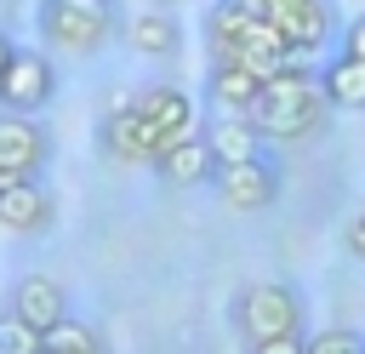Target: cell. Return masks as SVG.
Returning a JSON list of instances; mask_svg holds the SVG:
<instances>
[{
    "instance_id": "obj_18",
    "label": "cell",
    "mask_w": 365,
    "mask_h": 354,
    "mask_svg": "<svg viewBox=\"0 0 365 354\" xmlns=\"http://www.w3.org/2000/svg\"><path fill=\"white\" fill-rule=\"evenodd\" d=\"M251 23V11L240 6V0H217L211 11H205V46H211V57L217 51H228L234 40H240V29Z\"/></svg>"
},
{
    "instance_id": "obj_26",
    "label": "cell",
    "mask_w": 365,
    "mask_h": 354,
    "mask_svg": "<svg viewBox=\"0 0 365 354\" xmlns=\"http://www.w3.org/2000/svg\"><path fill=\"white\" fill-rule=\"evenodd\" d=\"M240 6H245L251 17H268V0H240Z\"/></svg>"
},
{
    "instance_id": "obj_1",
    "label": "cell",
    "mask_w": 365,
    "mask_h": 354,
    "mask_svg": "<svg viewBox=\"0 0 365 354\" xmlns=\"http://www.w3.org/2000/svg\"><path fill=\"white\" fill-rule=\"evenodd\" d=\"M245 120H251V131L262 143H308L331 120V103L319 91V69L308 57H297L291 69L268 74L262 91H257V103L245 108Z\"/></svg>"
},
{
    "instance_id": "obj_16",
    "label": "cell",
    "mask_w": 365,
    "mask_h": 354,
    "mask_svg": "<svg viewBox=\"0 0 365 354\" xmlns=\"http://www.w3.org/2000/svg\"><path fill=\"white\" fill-rule=\"evenodd\" d=\"M205 143H211L217 166H234V160H257V154H262V137L251 131L245 114H217V120L205 126Z\"/></svg>"
},
{
    "instance_id": "obj_25",
    "label": "cell",
    "mask_w": 365,
    "mask_h": 354,
    "mask_svg": "<svg viewBox=\"0 0 365 354\" xmlns=\"http://www.w3.org/2000/svg\"><path fill=\"white\" fill-rule=\"evenodd\" d=\"M11 183H23V171H11V166H0V188H11Z\"/></svg>"
},
{
    "instance_id": "obj_23",
    "label": "cell",
    "mask_w": 365,
    "mask_h": 354,
    "mask_svg": "<svg viewBox=\"0 0 365 354\" xmlns=\"http://www.w3.org/2000/svg\"><path fill=\"white\" fill-rule=\"evenodd\" d=\"M342 51H354V57H365V11L342 29Z\"/></svg>"
},
{
    "instance_id": "obj_10",
    "label": "cell",
    "mask_w": 365,
    "mask_h": 354,
    "mask_svg": "<svg viewBox=\"0 0 365 354\" xmlns=\"http://www.w3.org/2000/svg\"><path fill=\"white\" fill-rule=\"evenodd\" d=\"M97 148H103V160H114V166H148V160L160 154L154 137H148V126H143V114H137V103H120L114 114H103Z\"/></svg>"
},
{
    "instance_id": "obj_3",
    "label": "cell",
    "mask_w": 365,
    "mask_h": 354,
    "mask_svg": "<svg viewBox=\"0 0 365 354\" xmlns=\"http://www.w3.org/2000/svg\"><path fill=\"white\" fill-rule=\"evenodd\" d=\"M228 325L240 331V343H268V337H285V331H308V308H302V291L285 285V280H251L228 297Z\"/></svg>"
},
{
    "instance_id": "obj_5",
    "label": "cell",
    "mask_w": 365,
    "mask_h": 354,
    "mask_svg": "<svg viewBox=\"0 0 365 354\" xmlns=\"http://www.w3.org/2000/svg\"><path fill=\"white\" fill-rule=\"evenodd\" d=\"M131 103H137V114H143L154 148H171V143H182V137H200V103H194L182 86L154 80V86H143Z\"/></svg>"
},
{
    "instance_id": "obj_6",
    "label": "cell",
    "mask_w": 365,
    "mask_h": 354,
    "mask_svg": "<svg viewBox=\"0 0 365 354\" xmlns=\"http://www.w3.org/2000/svg\"><path fill=\"white\" fill-rule=\"evenodd\" d=\"M211 188L228 211H268L279 200V171L257 154V160H234V166H217L211 171Z\"/></svg>"
},
{
    "instance_id": "obj_12",
    "label": "cell",
    "mask_w": 365,
    "mask_h": 354,
    "mask_svg": "<svg viewBox=\"0 0 365 354\" xmlns=\"http://www.w3.org/2000/svg\"><path fill=\"white\" fill-rule=\"evenodd\" d=\"M268 74H257L251 63H228V57H211V74H205V103L217 114H245L257 103Z\"/></svg>"
},
{
    "instance_id": "obj_17",
    "label": "cell",
    "mask_w": 365,
    "mask_h": 354,
    "mask_svg": "<svg viewBox=\"0 0 365 354\" xmlns=\"http://www.w3.org/2000/svg\"><path fill=\"white\" fill-rule=\"evenodd\" d=\"M40 354H103V337H97V325H86V320H57L51 331H46V343H40Z\"/></svg>"
},
{
    "instance_id": "obj_19",
    "label": "cell",
    "mask_w": 365,
    "mask_h": 354,
    "mask_svg": "<svg viewBox=\"0 0 365 354\" xmlns=\"http://www.w3.org/2000/svg\"><path fill=\"white\" fill-rule=\"evenodd\" d=\"M40 343H46L40 325H29L23 314L0 308V354H40Z\"/></svg>"
},
{
    "instance_id": "obj_8",
    "label": "cell",
    "mask_w": 365,
    "mask_h": 354,
    "mask_svg": "<svg viewBox=\"0 0 365 354\" xmlns=\"http://www.w3.org/2000/svg\"><path fill=\"white\" fill-rule=\"evenodd\" d=\"M0 166H11L23 177H40L51 166V131L40 126V114L0 108Z\"/></svg>"
},
{
    "instance_id": "obj_24",
    "label": "cell",
    "mask_w": 365,
    "mask_h": 354,
    "mask_svg": "<svg viewBox=\"0 0 365 354\" xmlns=\"http://www.w3.org/2000/svg\"><path fill=\"white\" fill-rule=\"evenodd\" d=\"M11 51H17V46H11V34H0V74H6V63H11Z\"/></svg>"
},
{
    "instance_id": "obj_15",
    "label": "cell",
    "mask_w": 365,
    "mask_h": 354,
    "mask_svg": "<svg viewBox=\"0 0 365 354\" xmlns=\"http://www.w3.org/2000/svg\"><path fill=\"white\" fill-rule=\"evenodd\" d=\"M319 91L331 114H365V57L336 51L331 63H319Z\"/></svg>"
},
{
    "instance_id": "obj_2",
    "label": "cell",
    "mask_w": 365,
    "mask_h": 354,
    "mask_svg": "<svg viewBox=\"0 0 365 354\" xmlns=\"http://www.w3.org/2000/svg\"><path fill=\"white\" fill-rule=\"evenodd\" d=\"M114 0H40L34 29L51 57H97L114 40Z\"/></svg>"
},
{
    "instance_id": "obj_7",
    "label": "cell",
    "mask_w": 365,
    "mask_h": 354,
    "mask_svg": "<svg viewBox=\"0 0 365 354\" xmlns=\"http://www.w3.org/2000/svg\"><path fill=\"white\" fill-rule=\"evenodd\" d=\"M268 23H279V34L291 40L297 57H314L336 40V11L331 0H268Z\"/></svg>"
},
{
    "instance_id": "obj_22",
    "label": "cell",
    "mask_w": 365,
    "mask_h": 354,
    "mask_svg": "<svg viewBox=\"0 0 365 354\" xmlns=\"http://www.w3.org/2000/svg\"><path fill=\"white\" fill-rule=\"evenodd\" d=\"M245 354H308V331H285V337H268V343H251Z\"/></svg>"
},
{
    "instance_id": "obj_9",
    "label": "cell",
    "mask_w": 365,
    "mask_h": 354,
    "mask_svg": "<svg viewBox=\"0 0 365 354\" xmlns=\"http://www.w3.org/2000/svg\"><path fill=\"white\" fill-rule=\"evenodd\" d=\"M120 40L148 63H177L182 57V23L165 6H143V11L120 17Z\"/></svg>"
},
{
    "instance_id": "obj_4",
    "label": "cell",
    "mask_w": 365,
    "mask_h": 354,
    "mask_svg": "<svg viewBox=\"0 0 365 354\" xmlns=\"http://www.w3.org/2000/svg\"><path fill=\"white\" fill-rule=\"evenodd\" d=\"M51 97H57V57L46 46H17L6 74H0V108L40 114Z\"/></svg>"
},
{
    "instance_id": "obj_13",
    "label": "cell",
    "mask_w": 365,
    "mask_h": 354,
    "mask_svg": "<svg viewBox=\"0 0 365 354\" xmlns=\"http://www.w3.org/2000/svg\"><path fill=\"white\" fill-rule=\"evenodd\" d=\"M6 308L23 314L29 325L51 331L57 320H68V291H63V280H51V274H23V280L11 285V297H6Z\"/></svg>"
},
{
    "instance_id": "obj_14",
    "label": "cell",
    "mask_w": 365,
    "mask_h": 354,
    "mask_svg": "<svg viewBox=\"0 0 365 354\" xmlns=\"http://www.w3.org/2000/svg\"><path fill=\"white\" fill-rule=\"evenodd\" d=\"M51 217H57V206L40 188V177H23V183L0 188V228L6 234H46Z\"/></svg>"
},
{
    "instance_id": "obj_11",
    "label": "cell",
    "mask_w": 365,
    "mask_h": 354,
    "mask_svg": "<svg viewBox=\"0 0 365 354\" xmlns=\"http://www.w3.org/2000/svg\"><path fill=\"white\" fill-rule=\"evenodd\" d=\"M148 171H154L165 188H200V183H211L217 154H211V143H205V131H200V137H182V143L160 148V154L148 160Z\"/></svg>"
},
{
    "instance_id": "obj_21",
    "label": "cell",
    "mask_w": 365,
    "mask_h": 354,
    "mask_svg": "<svg viewBox=\"0 0 365 354\" xmlns=\"http://www.w3.org/2000/svg\"><path fill=\"white\" fill-rule=\"evenodd\" d=\"M342 251H348V257L365 268V200H359V206L342 217Z\"/></svg>"
},
{
    "instance_id": "obj_20",
    "label": "cell",
    "mask_w": 365,
    "mask_h": 354,
    "mask_svg": "<svg viewBox=\"0 0 365 354\" xmlns=\"http://www.w3.org/2000/svg\"><path fill=\"white\" fill-rule=\"evenodd\" d=\"M308 354H365V337L354 325H325L308 337Z\"/></svg>"
}]
</instances>
